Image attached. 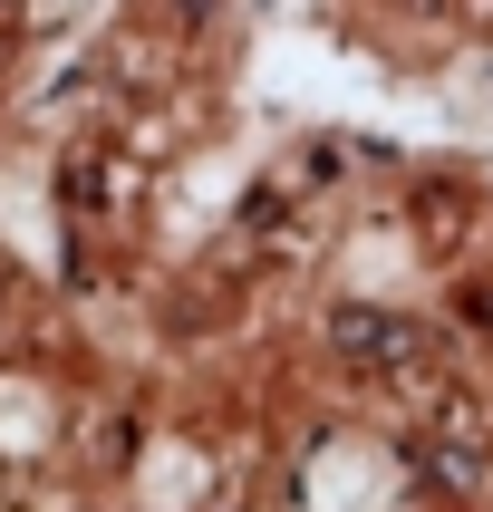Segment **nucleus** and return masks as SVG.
Returning <instances> with one entry per match:
<instances>
[{"instance_id":"1","label":"nucleus","mask_w":493,"mask_h":512,"mask_svg":"<svg viewBox=\"0 0 493 512\" xmlns=\"http://www.w3.org/2000/svg\"><path fill=\"white\" fill-rule=\"evenodd\" d=\"M406 464H416V493H445V503H464V493L493 484V426L474 397H435L426 416H416V435H406Z\"/></svg>"},{"instance_id":"2","label":"nucleus","mask_w":493,"mask_h":512,"mask_svg":"<svg viewBox=\"0 0 493 512\" xmlns=\"http://www.w3.org/2000/svg\"><path fill=\"white\" fill-rule=\"evenodd\" d=\"M329 348H339V368L358 377H416L426 368V329L397 310H368V300H339L329 310Z\"/></svg>"},{"instance_id":"3","label":"nucleus","mask_w":493,"mask_h":512,"mask_svg":"<svg viewBox=\"0 0 493 512\" xmlns=\"http://www.w3.org/2000/svg\"><path fill=\"white\" fill-rule=\"evenodd\" d=\"M464 319H474V329H493V290H464Z\"/></svg>"}]
</instances>
